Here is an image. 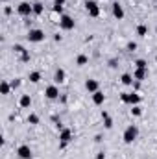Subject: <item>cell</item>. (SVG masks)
<instances>
[{
	"label": "cell",
	"mask_w": 157,
	"mask_h": 159,
	"mask_svg": "<svg viewBox=\"0 0 157 159\" xmlns=\"http://www.w3.org/2000/svg\"><path fill=\"white\" fill-rule=\"evenodd\" d=\"M19 85H20V81H19V80H15V81H11V87H13V89H15V87H19Z\"/></svg>",
	"instance_id": "f546056e"
},
{
	"label": "cell",
	"mask_w": 157,
	"mask_h": 159,
	"mask_svg": "<svg viewBox=\"0 0 157 159\" xmlns=\"http://www.w3.org/2000/svg\"><path fill=\"white\" fill-rule=\"evenodd\" d=\"M137 135H139V128H137L135 124H131V126H128V128H126V131H124L122 139H124V143H126V144H131V143L137 139Z\"/></svg>",
	"instance_id": "6da1fadb"
},
{
	"label": "cell",
	"mask_w": 157,
	"mask_h": 159,
	"mask_svg": "<svg viewBox=\"0 0 157 159\" xmlns=\"http://www.w3.org/2000/svg\"><path fill=\"white\" fill-rule=\"evenodd\" d=\"M113 15L117 17L118 20H120V19H124V9H122V6H120L118 2H115V4H113Z\"/></svg>",
	"instance_id": "8fae6325"
},
{
	"label": "cell",
	"mask_w": 157,
	"mask_h": 159,
	"mask_svg": "<svg viewBox=\"0 0 157 159\" xmlns=\"http://www.w3.org/2000/svg\"><path fill=\"white\" fill-rule=\"evenodd\" d=\"M85 7H87V13H89L91 17H98V15H100V7H98V4H96V2H92V0H87Z\"/></svg>",
	"instance_id": "277c9868"
},
{
	"label": "cell",
	"mask_w": 157,
	"mask_h": 159,
	"mask_svg": "<svg viewBox=\"0 0 157 159\" xmlns=\"http://www.w3.org/2000/svg\"><path fill=\"white\" fill-rule=\"evenodd\" d=\"M32 6H34V13H35V15H41V13L44 11V6H43L41 2H35V4H32Z\"/></svg>",
	"instance_id": "ffe728a7"
},
{
	"label": "cell",
	"mask_w": 157,
	"mask_h": 159,
	"mask_svg": "<svg viewBox=\"0 0 157 159\" xmlns=\"http://www.w3.org/2000/svg\"><path fill=\"white\" fill-rule=\"evenodd\" d=\"M89 63V57L85 56V54H79L78 59H76V65H79V67H83V65H87Z\"/></svg>",
	"instance_id": "d6986e66"
},
{
	"label": "cell",
	"mask_w": 157,
	"mask_h": 159,
	"mask_svg": "<svg viewBox=\"0 0 157 159\" xmlns=\"http://www.w3.org/2000/svg\"><path fill=\"white\" fill-rule=\"evenodd\" d=\"M9 91H11V85L7 81H2L0 83V94H9Z\"/></svg>",
	"instance_id": "ac0fdd59"
},
{
	"label": "cell",
	"mask_w": 157,
	"mask_h": 159,
	"mask_svg": "<svg viewBox=\"0 0 157 159\" xmlns=\"http://www.w3.org/2000/svg\"><path fill=\"white\" fill-rule=\"evenodd\" d=\"M155 61H157V57H155Z\"/></svg>",
	"instance_id": "d6a6232c"
},
{
	"label": "cell",
	"mask_w": 157,
	"mask_h": 159,
	"mask_svg": "<svg viewBox=\"0 0 157 159\" xmlns=\"http://www.w3.org/2000/svg\"><path fill=\"white\" fill-rule=\"evenodd\" d=\"M22 61H30V54L28 52H22Z\"/></svg>",
	"instance_id": "83f0119b"
},
{
	"label": "cell",
	"mask_w": 157,
	"mask_h": 159,
	"mask_svg": "<svg viewBox=\"0 0 157 159\" xmlns=\"http://www.w3.org/2000/svg\"><path fill=\"white\" fill-rule=\"evenodd\" d=\"M102 119H104V124H105V128H107V129H111V128H113V120L109 119V115H107L105 111H102Z\"/></svg>",
	"instance_id": "2e32d148"
},
{
	"label": "cell",
	"mask_w": 157,
	"mask_h": 159,
	"mask_svg": "<svg viewBox=\"0 0 157 159\" xmlns=\"http://www.w3.org/2000/svg\"><path fill=\"white\" fill-rule=\"evenodd\" d=\"M2 2H7V0H2Z\"/></svg>",
	"instance_id": "1f68e13d"
},
{
	"label": "cell",
	"mask_w": 157,
	"mask_h": 159,
	"mask_svg": "<svg viewBox=\"0 0 157 159\" xmlns=\"http://www.w3.org/2000/svg\"><path fill=\"white\" fill-rule=\"evenodd\" d=\"M17 156L20 159H32V148H30L28 144H22V146H19Z\"/></svg>",
	"instance_id": "8992f818"
},
{
	"label": "cell",
	"mask_w": 157,
	"mask_h": 159,
	"mask_svg": "<svg viewBox=\"0 0 157 159\" xmlns=\"http://www.w3.org/2000/svg\"><path fill=\"white\" fill-rule=\"evenodd\" d=\"M54 11H56V13H61V11H63V7H61V6H54Z\"/></svg>",
	"instance_id": "f1b7e54d"
},
{
	"label": "cell",
	"mask_w": 157,
	"mask_h": 159,
	"mask_svg": "<svg viewBox=\"0 0 157 159\" xmlns=\"http://www.w3.org/2000/svg\"><path fill=\"white\" fill-rule=\"evenodd\" d=\"M65 78H67L65 70H63V69H57V70H56V76H54V81H56V83H63Z\"/></svg>",
	"instance_id": "7c38bea8"
},
{
	"label": "cell",
	"mask_w": 157,
	"mask_h": 159,
	"mask_svg": "<svg viewBox=\"0 0 157 159\" xmlns=\"http://www.w3.org/2000/svg\"><path fill=\"white\" fill-rule=\"evenodd\" d=\"M131 115H133V117H141V115H142V109H141V106H133V109H131Z\"/></svg>",
	"instance_id": "603a6c76"
},
{
	"label": "cell",
	"mask_w": 157,
	"mask_h": 159,
	"mask_svg": "<svg viewBox=\"0 0 157 159\" xmlns=\"http://www.w3.org/2000/svg\"><path fill=\"white\" fill-rule=\"evenodd\" d=\"M28 39H30V43H41V41H44V32L43 30H30Z\"/></svg>",
	"instance_id": "3957f363"
},
{
	"label": "cell",
	"mask_w": 157,
	"mask_h": 159,
	"mask_svg": "<svg viewBox=\"0 0 157 159\" xmlns=\"http://www.w3.org/2000/svg\"><path fill=\"white\" fill-rule=\"evenodd\" d=\"M59 139H61V146H65L70 139H72V131L69 129V128H65V129H61V133H59Z\"/></svg>",
	"instance_id": "ba28073f"
},
{
	"label": "cell",
	"mask_w": 157,
	"mask_h": 159,
	"mask_svg": "<svg viewBox=\"0 0 157 159\" xmlns=\"http://www.w3.org/2000/svg\"><path fill=\"white\" fill-rule=\"evenodd\" d=\"M129 104L131 106H139L141 104V96L137 93H129Z\"/></svg>",
	"instance_id": "9a60e30c"
},
{
	"label": "cell",
	"mask_w": 157,
	"mask_h": 159,
	"mask_svg": "<svg viewBox=\"0 0 157 159\" xmlns=\"http://www.w3.org/2000/svg\"><path fill=\"white\" fill-rule=\"evenodd\" d=\"M28 122H30V124H39V117L32 113V115H28Z\"/></svg>",
	"instance_id": "cb8c5ba5"
},
{
	"label": "cell",
	"mask_w": 157,
	"mask_h": 159,
	"mask_svg": "<svg viewBox=\"0 0 157 159\" xmlns=\"http://www.w3.org/2000/svg\"><path fill=\"white\" fill-rule=\"evenodd\" d=\"M19 104H20V107H30V106H32V98H30V94H22L20 100H19Z\"/></svg>",
	"instance_id": "4fadbf2b"
},
{
	"label": "cell",
	"mask_w": 157,
	"mask_h": 159,
	"mask_svg": "<svg viewBox=\"0 0 157 159\" xmlns=\"http://www.w3.org/2000/svg\"><path fill=\"white\" fill-rule=\"evenodd\" d=\"M120 81H122L124 85H131V83H133V76H131V74H122Z\"/></svg>",
	"instance_id": "44dd1931"
},
{
	"label": "cell",
	"mask_w": 157,
	"mask_h": 159,
	"mask_svg": "<svg viewBox=\"0 0 157 159\" xmlns=\"http://www.w3.org/2000/svg\"><path fill=\"white\" fill-rule=\"evenodd\" d=\"M144 78H146V69H137V70L133 72V80H137V81H142Z\"/></svg>",
	"instance_id": "5bb4252c"
},
{
	"label": "cell",
	"mask_w": 157,
	"mask_h": 159,
	"mask_svg": "<svg viewBox=\"0 0 157 159\" xmlns=\"http://www.w3.org/2000/svg\"><path fill=\"white\" fill-rule=\"evenodd\" d=\"M120 100L124 104H129V93H120Z\"/></svg>",
	"instance_id": "484cf974"
},
{
	"label": "cell",
	"mask_w": 157,
	"mask_h": 159,
	"mask_svg": "<svg viewBox=\"0 0 157 159\" xmlns=\"http://www.w3.org/2000/svg\"><path fill=\"white\" fill-rule=\"evenodd\" d=\"M17 11H19V15H22V17H30V15L34 13V6L28 4V2H20V4L17 6Z\"/></svg>",
	"instance_id": "7a4b0ae2"
},
{
	"label": "cell",
	"mask_w": 157,
	"mask_h": 159,
	"mask_svg": "<svg viewBox=\"0 0 157 159\" xmlns=\"http://www.w3.org/2000/svg\"><path fill=\"white\" fill-rule=\"evenodd\" d=\"M59 26H61L63 30H74V20H72L69 15H63V17L59 19Z\"/></svg>",
	"instance_id": "5b68a950"
},
{
	"label": "cell",
	"mask_w": 157,
	"mask_h": 159,
	"mask_svg": "<svg viewBox=\"0 0 157 159\" xmlns=\"http://www.w3.org/2000/svg\"><path fill=\"white\" fill-rule=\"evenodd\" d=\"M148 34V28L144 26V24H141V26H137V35H141V37H144Z\"/></svg>",
	"instance_id": "7402d4cb"
},
{
	"label": "cell",
	"mask_w": 157,
	"mask_h": 159,
	"mask_svg": "<svg viewBox=\"0 0 157 159\" xmlns=\"http://www.w3.org/2000/svg\"><path fill=\"white\" fill-rule=\"evenodd\" d=\"M44 94H46V98L56 100V98L59 96V89H57V85H48V87L44 89Z\"/></svg>",
	"instance_id": "52a82bcc"
},
{
	"label": "cell",
	"mask_w": 157,
	"mask_h": 159,
	"mask_svg": "<svg viewBox=\"0 0 157 159\" xmlns=\"http://www.w3.org/2000/svg\"><path fill=\"white\" fill-rule=\"evenodd\" d=\"M28 80H30L32 83H39V81H41V72H37V70L30 72V76H28Z\"/></svg>",
	"instance_id": "e0dca14e"
},
{
	"label": "cell",
	"mask_w": 157,
	"mask_h": 159,
	"mask_svg": "<svg viewBox=\"0 0 157 159\" xmlns=\"http://www.w3.org/2000/svg\"><path fill=\"white\" fill-rule=\"evenodd\" d=\"M135 67H137V69H146V61H144V59H137V61H135Z\"/></svg>",
	"instance_id": "d4e9b609"
},
{
	"label": "cell",
	"mask_w": 157,
	"mask_h": 159,
	"mask_svg": "<svg viewBox=\"0 0 157 159\" xmlns=\"http://www.w3.org/2000/svg\"><path fill=\"white\" fill-rule=\"evenodd\" d=\"M105 157V154H98V156H96V159H104Z\"/></svg>",
	"instance_id": "4dcf8cb0"
},
{
	"label": "cell",
	"mask_w": 157,
	"mask_h": 159,
	"mask_svg": "<svg viewBox=\"0 0 157 159\" xmlns=\"http://www.w3.org/2000/svg\"><path fill=\"white\" fill-rule=\"evenodd\" d=\"M85 89H87L89 93H96V91H98V81H96V80H87V81H85Z\"/></svg>",
	"instance_id": "30bf717a"
},
{
	"label": "cell",
	"mask_w": 157,
	"mask_h": 159,
	"mask_svg": "<svg viewBox=\"0 0 157 159\" xmlns=\"http://www.w3.org/2000/svg\"><path fill=\"white\" fill-rule=\"evenodd\" d=\"M135 48H137V43H128V50H131V52H133Z\"/></svg>",
	"instance_id": "4316f807"
},
{
	"label": "cell",
	"mask_w": 157,
	"mask_h": 159,
	"mask_svg": "<svg viewBox=\"0 0 157 159\" xmlns=\"http://www.w3.org/2000/svg\"><path fill=\"white\" fill-rule=\"evenodd\" d=\"M92 102H94L96 106H102V104L105 102V94H104L102 91H96V93H92Z\"/></svg>",
	"instance_id": "9c48e42d"
}]
</instances>
